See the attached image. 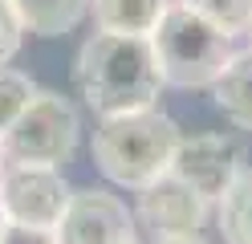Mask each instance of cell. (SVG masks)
Masks as SVG:
<instances>
[{
    "label": "cell",
    "instance_id": "7",
    "mask_svg": "<svg viewBox=\"0 0 252 244\" xmlns=\"http://www.w3.org/2000/svg\"><path fill=\"white\" fill-rule=\"evenodd\" d=\"M134 216L118 195L102 187L73 191L65 204V216L57 224V244H130Z\"/></svg>",
    "mask_w": 252,
    "mask_h": 244
},
{
    "label": "cell",
    "instance_id": "2",
    "mask_svg": "<svg viewBox=\"0 0 252 244\" xmlns=\"http://www.w3.org/2000/svg\"><path fill=\"white\" fill-rule=\"evenodd\" d=\"M179 142H183L179 126L155 106L106 114L94 130V163L102 167L106 179L143 191L175 167Z\"/></svg>",
    "mask_w": 252,
    "mask_h": 244
},
{
    "label": "cell",
    "instance_id": "12",
    "mask_svg": "<svg viewBox=\"0 0 252 244\" xmlns=\"http://www.w3.org/2000/svg\"><path fill=\"white\" fill-rule=\"evenodd\" d=\"M220 232L228 244H252V167L220 200Z\"/></svg>",
    "mask_w": 252,
    "mask_h": 244
},
{
    "label": "cell",
    "instance_id": "14",
    "mask_svg": "<svg viewBox=\"0 0 252 244\" xmlns=\"http://www.w3.org/2000/svg\"><path fill=\"white\" fill-rule=\"evenodd\" d=\"M179 4L195 8L199 16H208L212 25L224 33H252V0H179Z\"/></svg>",
    "mask_w": 252,
    "mask_h": 244
},
{
    "label": "cell",
    "instance_id": "11",
    "mask_svg": "<svg viewBox=\"0 0 252 244\" xmlns=\"http://www.w3.org/2000/svg\"><path fill=\"white\" fill-rule=\"evenodd\" d=\"M212 94H216V106L236 126L252 130V49H244V53H236L228 61V70L216 77Z\"/></svg>",
    "mask_w": 252,
    "mask_h": 244
},
{
    "label": "cell",
    "instance_id": "19",
    "mask_svg": "<svg viewBox=\"0 0 252 244\" xmlns=\"http://www.w3.org/2000/svg\"><path fill=\"white\" fill-rule=\"evenodd\" d=\"M0 232H4V211H0Z\"/></svg>",
    "mask_w": 252,
    "mask_h": 244
},
{
    "label": "cell",
    "instance_id": "20",
    "mask_svg": "<svg viewBox=\"0 0 252 244\" xmlns=\"http://www.w3.org/2000/svg\"><path fill=\"white\" fill-rule=\"evenodd\" d=\"M130 244H138V240H130Z\"/></svg>",
    "mask_w": 252,
    "mask_h": 244
},
{
    "label": "cell",
    "instance_id": "3",
    "mask_svg": "<svg viewBox=\"0 0 252 244\" xmlns=\"http://www.w3.org/2000/svg\"><path fill=\"white\" fill-rule=\"evenodd\" d=\"M151 49H155V61H159L163 86H179V90L216 86V77L236 57L232 33H224L220 25H212L208 16H199L195 8L179 4V0L155 25Z\"/></svg>",
    "mask_w": 252,
    "mask_h": 244
},
{
    "label": "cell",
    "instance_id": "4",
    "mask_svg": "<svg viewBox=\"0 0 252 244\" xmlns=\"http://www.w3.org/2000/svg\"><path fill=\"white\" fill-rule=\"evenodd\" d=\"M77 135H82V122L73 102L41 90L21 118L0 135V151L12 167H61L77 151Z\"/></svg>",
    "mask_w": 252,
    "mask_h": 244
},
{
    "label": "cell",
    "instance_id": "6",
    "mask_svg": "<svg viewBox=\"0 0 252 244\" xmlns=\"http://www.w3.org/2000/svg\"><path fill=\"white\" fill-rule=\"evenodd\" d=\"M244 163H248V155L232 135H195V139L179 142V155H175L171 171L179 179H187L208 204L212 200L220 204L228 195V187L248 171Z\"/></svg>",
    "mask_w": 252,
    "mask_h": 244
},
{
    "label": "cell",
    "instance_id": "5",
    "mask_svg": "<svg viewBox=\"0 0 252 244\" xmlns=\"http://www.w3.org/2000/svg\"><path fill=\"white\" fill-rule=\"evenodd\" d=\"M69 195L73 191L61 179V167H12L8 163L0 175V211L8 224L57 232Z\"/></svg>",
    "mask_w": 252,
    "mask_h": 244
},
{
    "label": "cell",
    "instance_id": "16",
    "mask_svg": "<svg viewBox=\"0 0 252 244\" xmlns=\"http://www.w3.org/2000/svg\"><path fill=\"white\" fill-rule=\"evenodd\" d=\"M0 244H57V232H45V228H25V224H8V220H4Z\"/></svg>",
    "mask_w": 252,
    "mask_h": 244
},
{
    "label": "cell",
    "instance_id": "15",
    "mask_svg": "<svg viewBox=\"0 0 252 244\" xmlns=\"http://www.w3.org/2000/svg\"><path fill=\"white\" fill-rule=\"evenodd\" d=\"M21 21H17V12H12L8 0H0V65H8L12 57H17V49H21Z\"/></svg>",
    "mask_w": 252,
    "mask_h": 244
},
{
    "label": "cell",
    "instance_id": "10",
    "mask_svg": "<svg viewBox=\"0 0 252 244\" xmlns=\"http://www.w3.org/2000/svg\"><path fill=\"white\" fill-rule=\"evenodd\" d=\"M25 33L37 37H65L86 21L90 0H8Z\"/></svg>",
    "mask_w": 252,
    "mask_h": 244
},
{
    "label": "cell",
    "instance_id": "18",
    "mask_svg": "<svg viewBox=\"0 0 252 244\" xmlns=\"http://www.w3.org/2000/svg\"><path fill=\"white\" fill-rule=\"evenodd\" d=\"M4 167H8V163H4V151H0V175H4Z\"/></svg>",
    "mask_w": 252,
    "mask_h": 244
},
{
    "label": "cell",
    "instance_id": "8",
    "mask_svg": "<svg viewBox=\"0 0 252 244\" xmlns=\"http://www.w3.org/2000/svg\"><path fill=\"white\" fill-rule=\"evenodd\" d=\"M208 208L212 204L175 171L159 175L151 187L138 191V220H143V228H151L155 240L159 236H199Z\"/></svg>",
    "mask_w": 252,
    "mask_h": 244
},
{
    "label": "cell",
    "instance_id": "13",
    "mask_svg": "<svg viewBox=\"0 0 252 244\" xmlns=\"http://www.w3.org/2000/svg\"><path fill=\"white\" fill-rule=\"evenodd\" d=\"M41 90H37V81L21 73V70H8V65H0V135L12 126L25 114V106L33 102Z\"/></svg>",
    "mask_w": 252,
    "mask_h": 244
},
{
    "label": "cell",
    "instance_id": "9",
    "mask_svg": "<svg viewBox=\"0 0 252 244\" xmlns=\"http://www.w3.org/2000/svg\"><path fill=\"white\" fill-rule=\"evenodd\" d=\"M171 4L175 0H90V12H94V25L102 33L151 37Z\"/></svg>",
    "mask_w": 252,
    "mask_h": 244
},
{
    "label": "cell",
    "instance_id": "17",
    "mask_svg": "<svg viewBox=\"0 0 252 244\" xmlns=\"http://www.w3.org/2000/svg\"><path fill=\"white\" fill-rule=\"evenodd\" d=\"M155 244H208L203 236H159Z\"/></svg>",
    "mask_w": 252,
    "mask_h": 244
},
{
    "label": "cell",
    "instance_id": "1",
    "mask_svg": "<svg viewBox=\"0 0 252 244\" xmlns=\"http://www.w3.org/2000/svg\"><path fill=\"white\" fill-rule=\"evenodd\" d=\"M77 86L90 110L126 114L147 110L163 90V73L155 61L151 37H126V33H94L77 53Z\"/></svg>",
    "mask_w": 252,
    "mask_h": 244
}]
</instances>
